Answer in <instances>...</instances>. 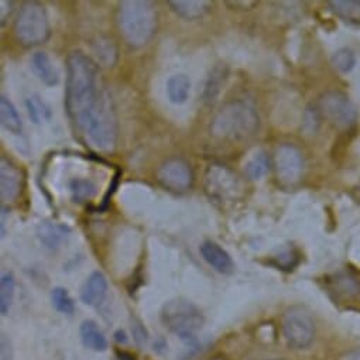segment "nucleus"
<instances>
[{"instance_id": "0eeeda50", "label": "nucleus", "mask_w": 360, "mask_h": 360, "mask_svg": "<svg viewBox=\"0 0 360 360\" xmlns=\"http://www.w3.org/2000/svg\"><path fill=\"white\" fill-rule=\"evenodd\" d=\"M316 110L338 129H350L357 122V109L350 98L339 91H326L316 101Z\"/></svg>"}, {"instance_id": "f257e3e1", "label": "nucleus", "mask_w": 360, "mask_h": 360, "mask_svg": "<svg viewBox=\"0 0 360 360\" xmlns=\"http://www.w3.org/2000/svg\"><path fill=\"white\" fill-rule=\"evenodd\" d=\"M65 110L94 147L106 151L115 147L117 119L112 101L101 86L98 65L82 51H74L67 58Z\"/></svg>"}, {"instance_id": "20e7f679", "label": "nucleus", "mask_w": 360, "mask_h": 360, "mask_svg": "<svg viewBox=\"0 0 360 360\" xmlns=\"http://www.w3.org/2000/svg\"><path fill=\"white\" fill-rule=\"evenodd\" d=\"M161 322L178 338L188 343H194L205 319L195 304L186 298H174L164 304L161 309Z\"/></svg>"}, {"instance_id": "2eb2a0df", "label": "nucleus", "mask_w": 360, "mask_h": 360, "mask_svg": "<svg viewBox=\"0 0 360 360\" xmlns=\"http://www.w3.org/2000/svg\"><path fill=\"white\" fill-rule=\"evenodd\" d=\"M32 70L36 74V77L47 86H54L60 81L58 72L51 58L44 51H36L32 56Z\"/></svg>"}, {"instance_id": "6ab92c4d", "label": "nucleus", "mask_w": 360, "mask_h": 360, "mask_svg": "<svg viewBox=\"0 0 360 360\" xmlns=\"http://www.w3.org/2000/svg\"><path fill=\"white\" fill-rule=\"evenodd\" d=\"M0 123H2V126L8 131L13 134H22L23 131L22 117L13 102L5 95L0 98Z\"/></svg>"}, {"instance_id": "7c9ffc66", "label": "nucleus", "mask_w": 360, "mask_h": 360, "mask_svg": "<svg viewBox=\"0 0 360 360\" xmlns=\"http://www.w3.org/2000/svg\"><path fill=\"white\" fill-rule=\"evenodd\" d=\"M113 360H137V357L131 352L116 349L115 354H113Z\"/></svg>"}, {"instance_id": "c756f323", "label": "nucleus", "mask_w": 360, "mask_h": 360, "mask_svg": "<svg viewBox=\"0 0 360 360\" xmlns=\"http://www.w3.org/2000/svg\"><path fill=\"white\" fill-rule=\"evenodd\" d=\"M131 332H133V338H134L137 345H140V346L146 345V342L148 340V332L139 319H133Z\"/></svg>"}, {"instance_id": "39448f33", "label": "nucleus", "mask_w": 360, "mask_h": 360, "mask_svg": "<svg viewBox=\"0 0 360 360\" xmlns=\"http://www.w3.org/2000/svg\"><path fill=\"white\" fill-rule=\"evenodd\" d=\"M15 36L25 47L40 46L50 37L46 8L39 2H25L15 22Z\"/></svg>"}, {"instance_id": "ddd939ff", "label": "nucleus", "mask_w": 360, "mask_h": 360, "mask_svg": "<svg viewBox=\"0 0 360 360\" xmlns=\"http://www.w3.org/2000/svg\"><path fill=\"white\" fill-rule=\"evenodd\" d=\"M108 280L102 271H94L81 287V301L89 307L101 305L108 295Z\"/></svg>"}, {"instance_id": "c9c22d12", "label": "nucleus", "mask_w": 360, "mask_h": 360, "mask_svg": "<svg viewBox=\"0 0 360 360\" xmlns=\"http://www.w3.org/2000/svg\"><path fill=\"white\" fill-rule=\"evenodd\" d=\"M208 360H228V359H225V357H212V359H208Z\"/></svg>"}, {"instance_id": "c85d7f7f", "label": "nucleus", "mask_w": 360, "mask_h": 360, "mask_svg": "<svg viewBox=\"0 0 360 360\" xmlns=\"http://www.w3.org/2000/svg\"><path fill=\"white\" fill-rule=\"evenodd\" d=\"M274 264L280 270L290 271V270H292L298 264V256L294 252H285V253L280 255L278 257H276Z\"/></svg>"}, {"instance_id": "2f4dec72", "label": "nucleus", "mask_w": 360, "mask_h": 360, "mask_svg": "<svg viewBox=\"0 0 360 360\" xmlns=\"http://www.w3.org/2000/svg\"><path fill=\"white\" fill-rule=\"evenodd\" d=\"M2 15H0V19H2V25H5V22H6V19L12 15V8H13V2H6V0H4L2 4Z\"/></svg>"}, {"instance_id": "f8f14e48", "label": "nucleus", "mask_w": 360, "mask_h": 360, "mask_svg": "<svg viewBox=\"0 0 360 360\" xmlns=\"http://www.w3.org/2000/svg\"><path fill=\"white\" fill-rule=\"evenodd\" d=\"M201 256L204 257V260L218 273L229 276L235 273L236 264L233 262V259L231 257V255L218 243L212 242V240H207L201 245L200 248Z\"/></svg>"}, {"instance_id": "7ed1b4c3", "label": "nucleus", "mask_w": 360, "mask_h": 360, "mask_svg": "<svg viewBox=\"0 0 360 360\" xmlns=\"http://www.w3.org/2000/svg\"><path fill=\"white\" fill-rule=\"evenodd\" d=\"M260 127V117L255 106L246 101H231L214 116L210 130L221 140H246L253 137Z\"/></svg>"}, {"instance_id": "bb28decb", "label": "nucleus", "mask_w": 360, "mask_h": 360, "mask_svg": "<svg viewBox=\"0 0 360 360\" xmlns=\"http://www.w3.org/2000/svg\"><path fill=\"white\" fill-rule=\"evenodd\" d=\"M51 302L53 307L64 315H72L75 312V302L70 292L63 287H56L51 291Z\"/></svg>"}, {"instance_id": "9b49d317", "label": "nucleus", "mask_w": 360, "mask_h": 360, "mask_svg": "<svg viewBox=\"0 0 360 360\" xmlns=\"http://www.w3.org/2000/svg\"><path fill=\"white\" fill-rule=\"evenodd\" d=\"M22 172L8 158L0 160V195L4 201H15L22 191Z\"/></svg>"}, {"instance_id": "aec40b11", "label": "nucleus", "mask_w": 360, "mask_h": 360, "mask_svg": "<svg viewBox=\"0 0 360 360\" xmlns=\"http://www.w3.org/2000/svg\"><path fill=\"white\" fill-rule=\"evenodd\" d=\"M328 8L338 18L347 22H360V2L356 0H332Z\"/></svg>"}, {"instance_id": "a211bd4d", "label": "nucleus", "mask_w": 360, "mask_h": 360, "mask_svg": "<svg viewBox=\"0 0 360 360\" xmlns=\"http://www.w3.org/2000/svg\"><path fill=\"white\" fill-rule=\"evenodd\" d=\"M191 81L186 74H175L167 81V95L174 105H183L188 101Z\"/></svg>"}, {"instance_id": "4be33fe9", "label": "nucleus", "mask_w": 360, "mask_h": 360, "mask_svg": "<svg viewBox=\"0 0 360 360\" xmlns=\"http://www.w3.org/2000/svg\"><path fill=\"white\" fill-rule=\"evenodd\" d=\"M332 291H335L338 295H343L346 298L354 297L360 292V283L356 277H353L349 273H339L333 277L330 281Z\"/></svg>"}, {"instance_id": "dca6fc26", "label": "nucleus", "mask_w": 360, "mask_h": 360, "mask_svg": "<svg viewBox=\"0 0 360 360\" xmlns=\"http://www.w3.org/2000/svg\"><path fill=\"white\" fill-rule=\"evenodd\" d=\"M79 335L84 346L94 352H105L109 346L105 333L99 329L96 322L91 319H86L81 323Z\"/></svg>"}, {"instance_id": "b1692460", "label": "nucleus", "mask_w": 360, "mask_h": 360, "mask_svg": "<svg viewBox=\"0 0 360 360\" xmlns=\"http://www.w3.org/2000/svg\"><path fill=\"white\" fill-rule=\"evenodd\" d=\"M70 191L75 202H85L95 197L96 187L86 178H74L70 181Z\"/></svg>"}, {"instance_id": "473e14b6", "label": "nucleus", "mask_w": 360, "mask_h": 360, "mask_svg": "<svg viewBox=\"0 0 360 360\" xmlns=\"http://www.w3.org/2000/svg\"><path fill=\"white\" fill-rule=\"evenodd\" d=\"M339 360H360V346L359 347H353L347 352H345Z\"/></svg>"}, {"instance_id": "9d476101", "label": "nucleus", "mask_w": 360, "mask_h": 360, "mask_svg": "<svg viewBox=\"0 0 360 360\" xmlns=\"http://www.w3.org/2000/svg\"><path fill=\"white\" fill-rule=\"evenodd\" d=\"M304 157L294 144L283 143L274 153V168L278 181L284 186H294L302 178Z\"/></svg>"}, {"instance_id": "5701e85b", "label": "nucleus", "mask_w": 360, "mask_h": 360, "mask_svg": "<svg viewBox=\"0 0 360 360\" xmlns=\"http://www.w3.org/2000/svg\"><path fill=\"white\" fill-rule=\"evenodd\" d=\"M270 169V158L266 153H257L255 154L245 165V172L252 181H257L262 179Z\"/></svg>"}, {"instance_id": "412c9836", "label": "nucleus", "mask_w": 360, "mask_h": 360, "mask_svg": "<svg viewBox=\"0 0 360 360\" xmlns=\"http://www.w3.org/2000/svg\"><path fill=\"white\" fill-rule=\"evenodd\" d=\"M15 291H16V278L12 273L6 271L0 277V311H2V315H8L13 298H15Z\"/></svg>"}, {"instance_id": "f704fd0d", "label": "nucleus", "mask_w": 360, "mask_h": 360, "mask_svg": "<svg viewBox=\"0 0 360 360\" xmlns=\"http://www.w3.org/2000/svg\"><path fill=\"white\" fill-rule=\"evenodd\" d=\"M6 208H4L2 210V236H5V233H6V231H5V222H6Z\"/></svg>"}, {"instance_id": "a878e982", "label": "nucleus", "mask_w": 360, "mask_h": 360, "mask_svg": "<svg viewBox=\"0 0 360 360\" xmlns=\"http://www.w3.org/2000/svg\"><path fill=\"white\" fill-rule=\"evenodd\" d=\"M225 79H226V68L225 67H217L211 72V75L207 81L205 89H204V99L207 102H212L218 96V94L221 92V88L225 84Z\"/></svg>"}, {"instance_id": "72a5a7b5", "label": "nucleus", "mask_w": 360, "mask_h": 360, "mask_svg": "<svg viewBox=\"0 0 360 360\" xmlns=\"http://www.w3.org/2000/svg\"><path fill=\"white\" fill-rule=\"evenodd\" d=\"M115 340H116L117 343H120V345H126L129 339H127L126 332H124V330H122V329H119V330H116V332H115Z\"/></svg>"}, {"instance_id": "6e6552de", "label": "nucleus", "mask_w": 360, "mask_h": 360, "mask_svg": "<svg viewBox=\"0 0 360 360\" xmlns=\"http://www.w3.org/2000/svg\"><path fill=\"white\" fill-rule=\"evenodd\" d=\"M204 187L207 195L217 202H233L242 193L238 175L224 164H211L208 167Z\"/></svg>"}, {"instance_id": "4468645a", "label": "nucleus", "mask_w": 360, "mask_h": 360, "mask_svg": "<svg viewBox=\"0 0 360 360\" xmlns=\"http://www.w3.org/2000/svg\"><path fill=\"white\" fill-rule=\"evenodd\" d=\"M168 6L181 19L197 20L211 11L212 4L207 2V0H171Z\"/></svg>"}, {"instance_id": "393cba45", "label": "nucleus", "mask_w": 360, "mask_h": 360, "mask_svg": "<svg viewBox=\"0 0 360 360\" xmlns=\"http://www.w3.org/2000/svg\"><path fill=\"white\" fill-rule=\"evenodd\" d=\"M26 108L32 122L36 124L47 122L51 117V109L37 95H33L26 99Z\"/></svg>"}, {"instance_id": "f03ea898", "label": "nucleus", "mask_w": 360, "mask_h": 360, "mask_svg": "<svg viewBox=\"0 0 360 360\" xmlns=\"http://www.w3.org/2000/svg\"><path fill=\"white\" fill-rule=\"evenodd\" d=\"M116 23L126 44L131 49H141L155 34L157 6L150 0H124L119 4Z\"/></svg>"}, {"instance_id": "1a4fd4ad", "label": "nucleus", "mask_w": 360, "mask_h": 360, "mask_svg": "<svg viewBox=\"0 0 360 360\" xmlns=\"http://www.w3.org/2000/svg\"><path fill=\"white\" fill-rule=\"evenodd\" d=\"M157 181L171 193H186L193 187L194 172L191 164L181 157L164 160L157 169Z\"/></svg>"}, {"instance_id": "cd10ccee", "label": "nucleus", "mask_w": 360, "mask_h": 360, "mask_svg": "<svg viewBox=\"0 0 360 360\" xmlns=\"http://www.w3.org/2000/svg\"><path fill=\"white\" fill-rule=\"evenodd\" d=\"M330 64L332 67L339 71L340 74H347L350 72L354 65H356V57H354V53L349 49H340L338 50L332 58H330Z\"/></svg>"}, {"instance_id": "f3484780", "label": "nucleus", "mask_w": 360, "mask_h": 360, "mask_svg": "<svg viewBox=\"0 0 360 360\" xmlns=\"http://www.w3.org/2000/svg\"><path fill=\"white\" fill-rule=\"evenodd\" d=\"M68 235L70 228L58 224L46 222L39 228V239L50 250L58 249L67 240Z\"/></svg>"}, {"instance_id": "423d86ee", "label": "nucleus", "mask_w": 360, "mask_h": 360, "mask_svg": "<svg viewBox=\"0 0 360 360\" xmlns=\"http://www.w3.org/2000/svg\"><path fill=\"white\" fill-rule=\"evenodd\" d=\"M281 330L287 345L291 349H308L315 340V321L312 315L302 307L288 308L281 321Z\"/></svg>"}]
</instances>
